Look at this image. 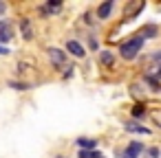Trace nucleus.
<instances>
[{
	"instance_id": "obj_13",
	"label": "nucleus",
	"mask_w": 161,
	"mask_h": 158,
	"mask_svg": "<svg viewBox=\"0 0 161 158\" xmlns=\"http://www.w3.org/2000/svg\"><path fill=\"white\" fill-rule=\"evenodd\" d=\"M11 86H14L16 90H27V84H16V81H11Z\"/></svg>"
},
{
	"instance_id": "obj_7",
	"label": "nucleus",
	"mask_w": 161,
	"mask_h": 158,
	"mask_svg": "<svg viewBox=\"0 0 161 158\" xmlns=\"http://www.w3.org/2000/svg\"><path fill=\"white\" fill-rule=\"evenodd\" d=\"M124 130H126V132H135V134H150V130H148V127L137 125V123H126V125H124Z\"/></svg>"
},
{
	"instance_id": "obj_6",
	"label": "nucleus",
	"mask_w": 161,
	"mask_h": 158,
	"mask_svg": "<svg viewBox=\"0 0 161 158\" xmlns=\"http://www.w3.org/2000/svg\"><path fill=\"white\" fill-rule=\"evenodd\" d=\"M113 7H115V3H113V0H106V3H102V5L97 7V18L106 20V18L113 13Z\"/></svg>"
},
{
	"instance_id": "obj_8",
	"label": "nucleus",
	"mask_w": 161,
	"mask_h": 158,
	"mask_svg": "<svg viewBox=\"0 0 161 158\" xmlns=\"http://www.w3.org/2000/svg\"><path fill=\"white\" fill-rule=\"evenodd\" d=\"M77 145H80L82 149H95L97 140H93V138H86V136H82V138H77Z\"/></svg>"
},
{
	"instance_id": "obj_12",
	"label": "nucleus",
	"mask_w": 161,
	"mask_h": 158,
	"mask_svg": "<svg viewBox=\"0 0 161 158\" xmlns=\"http://www.w3.org/2000/svg\"><path fill=\"white\" fill-rule=\"evenodd\" d=\"M148 158H159V149L157 147H150L148 149Z\"/></svg>"
},
{
	"instance_id": "obj_2",
	"label": "nucleus",
	"mask_w": 161,
	"mask_h": 158,
	"mask_svg": "<svg viewBox=\"0 0 161 158\" xmlns=\"http://www.w3.org/2000/svg\"><path fill=\"white\" fill-rule=\"evenodd\" d=\"M49 59L53 62L55 68H60V66L66 64V55H64V51H60V48H49Z\"/></svg>"
},
{
	"instance_id": "obj_14",
	"label": "nucleus",
	"mask_w": 161,
	"mask_h": 158,
	"mask_svg": "<svg viewBox=\"0 0 161 158\" xmlns=\"http://www.w3.org/2000/svg\"><path fill=\"white\" fill-rule=\"evenodd\" d=\"M152 59H154V62H161V51H157V53L152 55Z\"/></svg>"
},
{
	"instance_id": "obj_18",
	"label": "nucleus",
	"mask_w": 161,
	"mask_h": 158,
	"mask_svg": "<svg viewBox=\"0 0 161 158\" xmlns=\"http://www.w3.org/2000/svg\"><path fill=\"white\" fill-rule=\"evenodd\" d=\"M60 158H64V156H60Z\"/></svg>"
},
{
	"instance_id": "obj_17",
	"label": "nucleus",
	"mask_w": 161,
	"mask_h": 158,
	"mask_svg": "<svg viewBox=\"0 0 161 158\" xmlns=\"http://www.w3.org/2000/svg\"><path fill=\"white\" fill-rule=\"evenodd\" d=\"M157 79H161V66H159V70H157Z\"/></svg>"
},
{
	"instance_id": "obj_3",
	"label": "nucleus",
	"mask_w": 161,
	"mask_h": 158,
	"mask_svg": "<svg viewBox=\"0 0 161 158\" xmlns=\"http://www.w3.org/2000/svg\"><path fill=\"white\" fill-rule=\"evenodd\" d=\"M14 38V31H11V24L7 20H0V46H3L5 42H9Z\"/></svg>"
},
{
	"instance_id": "obj_9",
	"label": "nucleus",
	"mask_w": 161,
	"mask_h": 158,
	"mask_svg": "<svg viewBox=\"0 0 161 158\" xmlns=\"http://www.w3.org/2000/svg\"><path fill=\"white\" fill-rule=\"evenodd\" d=\"M99 59H102L104 66H113V64H115V57H113V53H108V51H102Z\"/></svg>"
},
{
	"instance_id": "obj_1",
	"label": "nucleus",
	"mask_w": 161,
	"mask_h": 158,
	"mask_svg": "<svg viewBox=\"0 0 161 158\" xmlns=\"http://www.w3.org/2000/svg\"><path fill=\"white\" fill-rule=\"evenodd\" d=\"M141 46H143V38H130L128 42H124V44H121L119 53H121V57H124V59H135V57L139 55Z\"/></svg>"
},
{
	"instance_id": "obj_5",
	"label": "nucleus",
	"mask_w": 161,
	"mask_h": 158,
	"mask_svg": "<svg viewBox=\"0 0 161 158\" xmlns=\"http://www.w3.org/2000/svg\"><path fill=\"white\" fill-rule=\"evenodd\" d=\"M141 149H143V145H141V143H137V140H132V143L126 147V151H124L121 156H124V158H137V156L141 154Z\"/></svg>"
},
{
	"instance_id": "obj_10",
	"label": "nucleus",
	"mask_w": 161,
	"mask_h": 158,
	"mask_svg": "<svg viewBox=\"0 0 161 158\" xmlns=\"http://www.w3.org/2000/svg\"><path fill=\"white\" fill-rule=\"evenodd\" d=\"M20 29H22V33H25V40H31V38H33V33H31V24H29V20H22V22H20Z\"/></svg>"
},
{
	"instance_id": "obj_15",
	"label": "nucleus",
	"mask_w": 161,
	"mask_h": 158,
	"mask_svg": "<svg viewBox=\"0 0 161 158\" xmlns=\"http://www.w3.org/2000/svg\"><path fill=\"white\" fill-rule=\"evenodd\" d=\"M0 55H9V48L7 46H0Z\"/></svg>"
},
{
	"instance_id": "obj_16",
	"label": "nucleus",
	"mask_w": 161,
	"mask_h": 158,
	"mask_svg": "<svg viewBox=\"0 0 161 158\" xmlns=\"http://www.w3.org/2000/svg\"><path fill=\"white\" fill-rule=\"evenodd\" d=\"M5 11H7V5H5V3H0V16H3Z\"/></svg>"
},
{
	"instance_id": "obj_4",
	"label": "nucleus",
	"mask_w": 161,
	"mask_h": 158,
	"mask_svg": "<svg viewBox=\"0 0 161 158\" xmlns=\"http://www.w3.org/2000/svg\"><path fill=\"white\" fill-rule=\"evenodd\" d=\"M66 51H69L71 55H75V57H84V55H86L84 46H82L80 42H75V40H69V42H66Z\"/></svg>"
},
{
	"instance_id": "obj_11",
	"label": "nucleus",
	"mask_w": 161,
	"mask_h": 158,
	"mask_svg": "<svg viewBox=\"0 0 161 158\" xmlns=\"http://www.w3.org/2000/svg\"><path fill=\"white\" fill-rule=\"evenodd\" d=\"M80 158H102V154L95 151V149H82L80 151Z\"/></svg>"
}]
</instances>
